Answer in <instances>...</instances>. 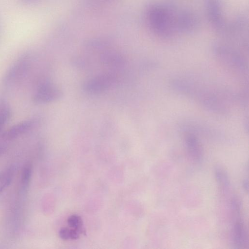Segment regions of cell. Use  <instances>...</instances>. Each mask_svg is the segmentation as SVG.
I'll use <instances>...</instances> for the list:
<instances>
[{
	"label": "cell",
	"mask_w": 249,
	"mask_h": 249,
	"mask_svg": "<svg viewBox=\"0 0 249 249\" xmlns=\"http://www.w3.org/2000/svg\"><path fill=\"white\" fill-rule=\"evenodd\" d=\"M186 145L190 155L196 161L201 159L200 148L196 138L192 135H189L186 139Z\"/></svg>",
	"instance_id": "9"
},
{
	"label": "cell",
	"mask_w": 249,
	"mask_h": 249,
	"mask_svg": "<svg viewBox=\"0 0 249 249\" xmlns=\"http://www.w3.org/2000/svg\"><path fill=\"white\" fill-rule=\"evenodd\" d=\"M4 147L2 146H0V154H1L3 151L4 150Z\"/></svg>",
	"instance_id": "18"
},
{
	"label": "cell",
	"mask_w": 249,
	"mask_h": 249,
	"mask_svg": "<svg viewBox=\"0 0 249 249\" xmlns=\"http://www.w3.org/2000/svg\"><path fill=\"white\" fill-rule=\"evenodd\" d=\"M33 166L31 163L28 162L24 166L22 172L21 182L24 188H27L31 182Z\"/></svg>",
	"instance_id": "12"
},
{
	"label": "cell",
	"mask_w": 249,
	"mask_h": 249,
	"mask_svg": "<svg viewBox=\"0 0 249 249\" xmlns=\"http://www.w3.org/2000/svg\"><path fill=\"white\" fill-rule=\"evenodd\" d=\"M148 18L153 30L159 35L167 37L172 32V22L168 12L160 6H154L149 12Z\"/></svg>",
	"instance_id": "1"
},
{
	"label": "cell",
	"mask_w": 249,
	"mask_h": 249,
	"mask_svg": "<svg viewBox=\"0 0 249 249\" xmlns=\"http://www.w3.org/2000/svg\"><path fill=\"white\" fill-rule=\"evenodd\" d=\"M80 232L75 229L70 230V239H77L79 237Z\"/></svg>",
	"instance_id": "16"
},
{
	"label": "cell",
	"mask_w": 249,
	"mask_h": 249,
	"mask_svg": "<svg viewBox=\"0 0 249 249\" xmlns=\"http://www.w3.org/2000/svg\"><path fill=\"white\" fill-rule=\"evenodd\" d=\"M207 6L210 19L215 26L220 27L221 18L219 0H207Z\"/></svg>",
	"instance_id": "7"
},
{
	"label": "cell",
	"mask_w": 249,
	"mask_h": 249,
	"mask_svg": "<svg viewBox=\"0 0 249 249\" xmlns=\"http://www.w3.org/2000/svg\"><path fill=\"white\" fill-rule=\"evenodd\" d=\"M61 91L49 84L41 86L33 97V101L37 104H45L53 102L60 99Z\"/></svg>",
	"instance_id": "2"
},
{
	"label": "cell",
	"mask_w": 249,
	"mask_h": 249,
	"mask_svg": "<svg viewBox=\"0 0 249 249\" xmlns=\"http://www.w3.org/2000/svg\"><path fill=\"white\" fill-rule=\"evenodd\" d=\"M68 223L71 227L77 230L80 233L84 232L83 222L80 216L77 215L70 216L68 219Z\"/></svg>",
	"instance_id": "13"
},
{
	"label": "cell",
	"mask_w": 249,
	"mask_h": 249,
	"mask_svg": "<svg viewBox=\"0 0 249 249\" xmlns=\"http://www.w3.org/2000/svg\"><path fill=\"white\" fill-rule=\"evenodd\" d=\"M196 22V18L189 13H183L179 18V24L185 29L189 30L195 27Z\"/></svg>",
	"instance_id": "10"
},
{
	"label": "cell",
	"mask_w": 249,
	"mask_h": 249,
	"mask_svg": "<svg viewBox=\"0 0 249 249\" xmlns=\"http://www.w3.org/2000/svg\"><path fill=\"white\" fill-rule=\"evenodd\" d=\"M35 123V120L29 119L17 124L4 133L3 138L8 141L15 139L31 130Z\"/></svg>",
	"instance_id": "5"
},
{
	"label": "cell",
	"mask_w": 249,
	"mask_h": 249,
	"mask_svg": "<svg viewBox=\"0 0 249 249\" xmlns=\"http://www.w3.org/2000/svg\"><path fill=\"white\" fill-rule=\"evenodd\" d=\"M29 60V56H26L16 63L6 75L5 82L6 83L11 82L20 76L26 69Z\"/></svg>",
	"instance_id": "6"
},
{
	"label": "cell",
	"mask_w": 249,
	"mask_h": 249,
	"mask_svg": "<svg viewBox=\"0 0 249 249\" xmlns=\"http://www.w3.org/2000/svg\"><path fill=\"white\" fill-rule=\"evenodd\" d=\"M60 237L64 240L70 239V230L67 228H63L59 232Z\"/></svg>",
	"instance_id": "15"
},
{
	"label": "cell",
	"mask_w": 249,
	"mask_h": 249,
	"mask_svg": "<svg viewBox=\"0 0 249 249\" xmlns=\"http://www.w3.org/2000/svg\"><path fill=\"white\" fill-rule=\"evenodd\" d=\"M12 117V110L4 100L0 101V132L2 131Z\"/></svg>",
	"instance_id": "8"
},
{
	"label": "cell",
	"mask_w": 249,
	"mask_h": 249,
	"mask_svg": "<svg viewBox=\"0 0 249 249\" xmlns=\"http://www.w3.org/2000/svg\"><path fill=\"white\" fill-rule=\"evenodd\" d=\"M13 175L14 170L13 169H9L5 172L0 173V193L11 184Z\"/></svg>",
	"instance_id": "11"
},
{
	"label": "cell",
	"mask_w": 249,
	"mask_h": 249,
	"mask_svg": "<svg viewBox=\"0 0 249 249\" xmlns=\"http://www.w3.org/2000/svg\"><path fill=\"white\" fill-rule=\"evenodd\" d=\"M216 176L219 182L224 186H227L229 184L228 178L225 173L221 170L217 169L216 171Z\"/></svg>",
	"instance_id": "14"
},
{
	"label": "cell",
	"mask_w": 249,
	"mask_h": 249,
	"mask_svg": "<svg viewBox=\"0 0 249 249\" xmlns=\"http://www.w3.org/2000/svg\"><path fill=\"white\" fill-rule=\"evenodd\" d=\"M114 78L109 74L95 77L87 82L85 90L91 93H100L110 88L114 83Z\"/></svg>",
	"instance_id": "3"
},
{
	"label": "cell",
	"mask_w": 249,
	"mask_h": 249,
	"mask_svg": "<svg viewBox=\"0 0 249 249\" xmlns=\"http://www.w3.org/2000/svg\"><path fill=\"white\" fill-rule=\"evenodd\" d=\"M232 208L236 216L233 226L234 241L237 246L241 247L245 242V233L243 223L240 217V207L238 201H232Z\"/></svg>",
	"instance_id": "4"
},
{
	"label": "cell",
	"mask_w": 249,
	"mask_h": 249,
	"mask_svg": "<svg viewBox=\"0 0 249 249\" xmlns=\"http://www.w3.org/2000/svg\"><path fill=\"white\" fill-rule=\"evenodd\" d=\"M20 1L25 3H29L33 2L35 1L36 0H20Z\"/></svg>",
	"instance_id": "17"
}]
</instances>
